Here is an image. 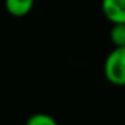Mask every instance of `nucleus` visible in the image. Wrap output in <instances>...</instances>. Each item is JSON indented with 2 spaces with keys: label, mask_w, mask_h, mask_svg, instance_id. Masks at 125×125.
<instances>
[{
  "label": "nucleus",
  "mask_w": 125,
  "mask_h": 125,
  "mask_svg": "<svg viewBox=\"0 0 125 125\" xmlns=\"http://www.w3.org/2000/svg\"><path fill=\"white\" fill-rule=\"evenodd\" d=\"M103 72L110 84L116 87L125 85V46L115 47L106 56Z\"/></svg>",
  "instance_id": "obj_1"
},
{
  "label": "nucleus",
  "mask_w": 125,
  "mask_h": 125,
  "mask_svg": "<svg viewBox=\"0 0 125 125\" xmlns=\"http://www.w3.org/2000/svg\"><path fill=\"white\" fill-rule=\"evenodd\" d=\"M104 18L112 24H125V0H102Z\"/></svg>",
  "instance_id": "obj_2"
},
{
  "label": "nucleus",
  "mask_w": 125,
  "mask_h": 125,
  "mask_svg": "<svg viewBox=\"0 0 125 125\" xmlns=\"http://www.w3.org/2000/svg\"><path fill=\"white\" fill-rule=\"evenodd\" d=\"M34 3L35 0H5V9L10 16L24 18L32 10Z\"/></svg>",
  "instance_id": "obj_3"
},
{
  "label": "nucleus",
  "mask_w": 125,
  "mask_h": 125,
  "mask_svg": "<svg viewBox=\"0 0 125 125\" xmlns=\"http://www.w3.org/2000/svg\"><path fill=\"white\" fill-rule=\"evenodd\" d=\"M109 37L115 47H124L125 46V24H112Z\"/></svg>",
  "instance_id": "obj_4"
},
{
  "label": "nucleus",
  "mask_w": 125,
  "mask_h": 125,
  "mask_svg": "<svg viewBox=\"0 0 125 125\" xmlns=\"http://www.w3.org/2000/svg\"><path fill=\"white\" fill-rule=\"evenodd\" d=\"M25 125H57V122L49 113H34L28 118Z\"/></svg>",
  "instance_id": "obj_5"
}]
</instances>
